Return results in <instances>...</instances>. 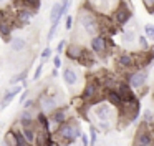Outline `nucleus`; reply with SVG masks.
Instances as JSON below:
<instances>
[{
	"label": "nucleus",
	"instance_id": "f257e3e1",
	"mask_svg": "<svg viewBox=\"0 0 154 146\" xmlns=\"http://www.w3.org/2000/svg\"><path fill=\"white\" fill-rule=\"evenodd\" d=\"M81 133L83 131H81L76 125H73V123H70V121H65V123H61L57 129V139L61 141V144L70 146L76 141V138H80Z\"/></svg>",
	"mask_w": 154,
	"mask_h": 146
},
{
	"label": "nucleus",
	"instance_id": "f03ea898",
	"mask_svg": "<svg viewBox=\"0 0 154 146\" xmlns=\"http://www.w3.org/2000/svg\"><path fill=\"white\" fill-rule=\"evenodd\" d=\"M78 22L83 27V30L88 35H100V27H98V20H96V12L91 8H81L80 15H78Z\"/></svg>",
	"mask_w": 154,
	"mask_h": 146
},
{
	"label": "nucleus",
	"instance_id": "7ed1b4c3",
	"mask_svg": "<svg viewBox=\"0 0 154 146\" xmlns=\"http://www.w3.org/2000/svg\"><path fill=\"white\" fill-rule=\"evenodd\" d=\"M131 17H133V10H131V7H128L126 0H119V5L113 10L111 20H113V23H116L118 27H123V25H126V23L131 20Z\"/></svg>",
	"mask_w": 154,
	"mask_h": 146
},
{
	"label": "nucleus",
	"instance_id": "20e7f679",
	"mask_svg": "<svg viewBox=\"0 0 154 146\" xmlns=\"http://www.w3.org/2000/svg\"><path fill=\"white\" fill-rule=\"evenodd\" d=\"M111 46V38L104 35H94L91 38V50H93L96 55H103L109 50Z\"/></svg>",
	"mask_w": 154,
	"mask_h": 146
},
{
	"label": "nucleus",
	"instance_id": "39448f33",
	"mask_svg": "<svg viewBox=\"0 0 154 146\" xmlns=\"http://www.w3.org/2000/svg\"><path fill=\"white\" fill-rule=\"evenodd\" d=\"M126 80H128V85L131 88H143L146 85V80H147V71L146 70H136V71H131L126 75Z\"/></svg>",
	"mask_w": 154,
	"mask_h": 146
},
{
	"label": "nucleus",
	"instance_id": "423d86ee",
	"mask_svg": "<svg viewBox=\"0 0 154 146\" xmlns=\"http://www.w3.org/2000/svg\"><path fill=\"white\" fill-rule=\"evenodd\" d=\"M38 103H40V108L43 110V113L53 111L55 108H58V96L55 95V93L45 91V93H42V95H40Z\"/></svg>",
	"mask_w": 154,
	"mask_h": 146
},
{
	"label": "nucleus",
	"instance_id": "0eeeda50",
	"mask_svg": "<svg viewBox=\"0 0 154 146\" xmlns=\"http://www.w3.org/2000/svg\"><path fill=\"white\" fill-rule=\"evenodd\" d=\"M134 144H146V146H152V131L147 125L141 126L136 133V138H134Z\"/></svg>",
	"mask_w": 154,
	"mask_h": 146
},
{
	"label": "nucleus",
	"instance_id": "6e6552de",
	"mask_svg": "<svg viewBox=\"0 0 154 146\" xmlns=\"http://www.w3.org/2000/svg\"><path fill=\"white\" fill-rule=\"evenodd\" d=\"M94 115H96V118L100 123H109L111 116H113V108H111V105L101 101L94 106Z\"/></svg>",
	"mask_w": 154,
	"mask_h": 146
},
{
	"label": "nucleus",
	"instance_id": "1a4fd4ad",
	"mask_svg": "<svg viewBox=\"0 0 154 146\" xmlns=\"http://www.w3.org/2000/svg\"><path fill=\"white\" fill-rule=\"evenodd\" d=\"M37 15V12L32 8H27V7H20L15 13V25L22 27V25H28L32 22V18Z\"/></svg>",
	"mask_w": 154,
	"mask_h": 146
},
{
	"label": "nucleus",
	"instance_id": "9d476101",
	"mask_svg": "<svg viewBox=\"0 0 154 146\" xmlns=\"http://www.w3.org/2000/svg\"><path fill=\"white\" fill-rule=\"evenodd\" d=\"M116 93H118V96L121 98L123 105L129 103L131 100L136 96V95H134V91H133V88H131V86L128 85L126 81H118V85H116Z\"/></svg>",
	"mask_w": 154,
	"mask_h": 146
},
{
	"label": "nucleus",
	"instance_id": "9b49d317",
	"mask_svg": "<svg viewBox=\"0 0 154 146\" xmlns=\"http://www.w3.org/2000/svg\"><path fill=\"white\" fill-rule=\"evenodd\" d=\"M116 65H118L119 70H124V71L133 70L134 68V56H133V53H129V52L119 53L118 58H116Z\"/></svg>",
	"mask_w": 154,
	"mask_h": 146
},
{
	"label": "nucleus",
	"instance_id": "f8f14e48",
	"mask_svg": "<svg viewBox=\"0 0 154 146\" xmlns=\"http://www.w3.org/2000/svg\"><path fill=\"white\" fill-rule=\"evenodd\" d=\"M14 27H15V18L12 15H8L7 18H4L2 22H0V36H2L5 42H8Z\"/></svg>",
	"mask_w": 154,
	"mask_h": 146
},
{
	"label": "nucleus",
	"instance_id": "ddd939ff",
	"mask_svg": "<svg viewBox=\"0 0 154 146\" xmlns=\"http://www.w3.org/2000/svg\"><path fill=\"white\" fill-rule=\"evenodd\" d=\"M103 98H106L108 105L114 106V108H118V110L123 108V101H121V98L118 96L116 90H103Z\"/></svg>",
	"mask_w": 154,
	"mask_h": 146
},
{
	"label": "nucleus",
	"instance_id": "4468645a",
	"mask_svg": "<svg viewBox=\"0 0 154 146\" xmlns=\"http://www.w3.org/2000/svg\"><path fill=\"white\" fill-rule=\"evenodd\" d=\"M20 91H22V86L20 85H17V86H14V88L7 90V91H5V95H4V98H2V101H0V108H2V110L7 108V106L12 103V100H14Z\"/></svg>",
	"mask_w": 154,
	"mask_h": 146
},
{
	"label": "nucleus",
	"instance_id": "2eb2a0df",
	"mask_svg": "<svg viewBox=\"0 0 154 146\" xmlns=\"http://www.w3.org/2000/svg\"><path fill=\"white\" fill-rule=\"evenodd\" d=\"M18 125L22 128H35V118L30 113V110H23L18 116Z\"/></svg>",
	"mask_w": 154,
	"mask_h": 146
},
{
	"label": "nucleus",
	"instance_id": "dca6fc26",
	"mask_svg": "<svg viewBox=\"0 0 154 146\" xmlns=\"http://www.w3.org/2000/svg\"><path fill=\"white\" fill-rule=\"evenodd\" d=\"M83 46L76 45V43H71V45L66 46V50H65V53H66V56L70 60H75V62H80L81 55H83Z\"/></svg>",
	"mask_w": 154,
	"mask_h": 146
},
{
	"label": "nucleus",
	"instance_id": "f3484780",
	"mask_svg": "<svg viewBox=\"0 0 154 146\" xmlns=\"http://www.w3.org/2000/svg\"><path fill=\"white\" fill-rule=\"evenodd\" d=\"M63 80L65 83H66L68 86H75L78 83V73L75 71V68H71V66H66V68L63 70Z\"/></svg>",
	"mask_w": 154,
	"mask_h": 146
},
{
	"label": "nucleus",
	"instance_id": "a211bd4d",
	"mask_svg": "<svg viewBox=\"0 0 154 146\" xmlns=\"http://www.w3.org/2000/svg\"><path fill=\"white\" fill-rule=\"evenodd\" d=\"M35 123L38 125V129L40 131H45V133H50V119H48V115L47 113H38L37 118H35Z\"/></svg>",
	"mask_w": 154,
	"mask_h": 146
},
{
	"label": "nucleus",
	"instance_id": "6ab92c4d",
	"mask_svg": "<svg viewBox=\"0 0 154 146\" xmlns=\"http://www.w3.org/2000/svg\"><path fill=\"white\" fill-rule=\"evenodd\" d=\"M66 121V110L65 108H55L50 115V123H57V125H61V123Z\"/></svg>",
	"mask_w": 154,
	"mask_h": 146
},
{
	"label": "nucleus",
	"instance_id": "aec40b11",
	"mask_svg": "<svg viewBox=\"0 0 154 146\" xmlns=\"http://www.w3.org/2000/svg\"><path fill=\"white\" fill-rule=\"evenodd\" d=\"M50 139H51V135H50V133H45V131H40V129H38L37 135H35L33 144H35V146H47Z\"/></svg>",
	"mask_w": 154,
	"mask_h": 146
},
{
	"label": "nucleus",
	"instance_id": "412c9836",
	"mask_svg": "<svg viewBox=\"0 0 154 146\" xmlns=\"http://www.w3.org/2000/svg\"><path fill=\"white\" fill-rule=\"evenodd\" d=\"M10 48L14 50V52L20 53V52H23V50L27 48V42H25L23 38H20V36H15V38L10 40Z\"/></svg>",
	"mask_w": 154,
	"mask_h": 146
},
{
	"label": "nucleus",
	"instance_id": "4be33fe9",
	"mask_svg": "<svg viewBox=\"0 0 154 146\" xmlns=\"http://www.w3.org/2000/svg\"><path fill=\"white\" fill-rule=\"evenodd\" d=\"M20 131H22V135H23L25 141L28 143V146L33 144V141H35V135H37V129H35V128H22Z\"/></svg>",
	"mask_w": 154,
	"mask_h": 146
},
{
	"label": "nucleus",
	"instance_id": "5701e85b",
	"mask_svg": "<svg viewBox=\"0 0 154 146\" xmlns=\"http://www.w3.org/2000/svg\"><path fill=\"white\" fill-rule=\"evenodd\" d=\"M50 22L51 23H58L61 20V15H60V3H55L53 7H51V12H50Z\"/></svg>",
	"mask_w": 154,
	"mask_h": 146
},
{
	"label": "nucleus",
	"instance_id": "b1692460",
	"mask_svg": "<svg viewBox=\"0 0 154 146\" xmlns=\"http://www.w3.org/2000/svg\"><path fill=\"white\" fill-rule=\"evenodd\" d=\"M27 73H28V68H25L22 73H18L17 76H14V78H12V83L15 85V83L22 81V86H25V85H27V83H25V78H27Z\"/></svg>",
	"mask_w": 154,
	"mask_h": 146
},
{
	"label": "nucleus",
	"instance_id": "393cba45",
	"mask_svg": "<svg viewBox=\"0 0 154 146\" xmlns=\"http://www.w3.org/2000/svg\"><path fill=\"white\" fill-rule=\"evenodd\" d=\"M5 144H7V146H17V139H15L14 129L7 131V135H5Z\"/></svg>",
	"mask_w": 154,
	"mask_h": 146
},
{
	"label": "nucleus",
	"instance_id": "a878e982",
	"mask_svg": "<svg viewBox=\"0 0 154 146\" xmlns=\"http://www.w3.org/2000/svg\"><path fill=\"white\" fill-rule=\"evenodd\" d=\"M14 135H15V139H17V146H28V143L25 141L20 129H14Z\"/></svg>",
	"mask_w": 154,
	"mask_h": 146
},
{
	"label": "nucleus",
	"instance_id": "bb28decb",
	"mask_svg": "<svg viewBox=\"0 0 154 146\" xmlns=\"http://www.w3.org/2000/svg\"><path fill=\"white\" fill-rule=\"evenodd\" d=\"M96 139H98V128L91 125L90 126V146L96 144Z\"/></svg>",
	"mask_w": 154,
	"mask_h": 146
},
{
	"label": "nucleus",
	"instance_id": "cd10ccee",
	"mask_svg": "<svg viewBox=\"0 0 154 146\" xmlns=\"http://www.w3.org/2000/svg\"><path fill=\"white\" fill-rule=\"evenodd\" d=\"M70 5H71V0H61V3H60V15H61V17L66 15Z\"/></svg>",
	"mask_w": 154,
	"mask_h": 146
},
{
	"label": "nucleus",
	"instance_id": "c85d7f7f",
	"mask_svg": "<svg viewBox=\"0 0 154 146\" xmlns=\"http://www.w3.org/2000/svg\"><path fill=\"white\" fill-rule=\"evenodd\" d=\"M123 42L126 43V45H131V43L134 42V32H123Z\"/></svg>",
	"mask_w": 154,
	"mask_h": 146
},
{
	"label": "nucleus",
	"instance_id": "c756f323",
	"mask_svg": "<svg viewBox=\"0 0 154 146\" xmlns=\"http://www.w3.org/2000/svg\"><path fill=\"white\" fill-rule=\"evenodd\" d=\"M58 25H60V22H58V23H51L50 30H48V35H47V40H48V43H50L51 40H53L55 33H57V30H58Z\"/></svg>",
	"mask_w": 154,
	"mask_h": 146
},
{
	"label": "nucleus",
	"instance_id": "7c9ffc66",
	"mask_svg": "<svg viewBox=\"0 0 154 146\" xmlns=\"http://www.w3.org/2000/svg\"><path fill=\"white\" fill-rule=\"evenodd\" d=\"M137 43H139L141 50H144V52H147V50H149V40H147L144 35H141L139 38H137Z\"/></svg>",
	"mask_w": 154,
	"mask_h": 146
},
{
	"label": "nucleus",
	"instance_id": "2f4dec72",
	"mask_svg": "<svg viewBox=\"0 0 154 146\" xmlns=\"http://www.w3.org/2000/svg\"><path fill=\"white\" fill-rule=\"evenodd\" d=\"M144 30H146V38L147 40H152L154 38V25H152V23H147V25L144 27Z\"/></svg>",
	"mask_w": 154,
	"mask_h": 146
},
{
	"label": "nucleus",
	"instance_id": "473e14b6",
	"mask_svg": "<svg viewBox=\"0 0 154 146\" xmlns=\"http://www.w3.org/2000/svg\"><path fill=\"white\" fill-rule=\"evenodd\" d=\"M43 62L40 63V65H37V68H35V73H33V80L37 81V80H40V76H42V73H43Z\"/></svg>",
	"mask_w": 154,
	"mask_h": 146
},
{
	"label": "nucleus",
	"instance_id": "72a5a7b5",
	"mask_svg": "<svg viewBox=\"0 0 154 146\" xmlns=\"http://www.w3.org/2000/svg\"><path fill=\"white\" fill-rule=\"evenodd\" d=\"M143 118H144V125L149 126L151 123H152V111H151V110H146L144 115H143Z\"/></svg>",
	"mask_w": 154,
	"mask_h": 146
},
{
	"label": "nucleus",
	"instance_id": "f704fd0d",
	"mask_svg": "<svg viewBox=\"0 0 154 146\" xmlns=\"http://www.w3.org/2000/svg\"><path fill=\"white\" fill-rule=\"evenodd\" d=\"M51 53H53V50H51L50 46H45L43 52H42V60H43V62H45V60H48L51 56Z\"/></svg>",
	"mask_w": 154,
	"mask_h": 146
},
{
	"label": "nucleus",
	"instance_id": "c9c22d12",
	"mask_svg": "<svg viewBox=\"0 0 154 146\" xmlns=\"http://www.w3.org/2000/svg\"><path fill=\"white\" fill-rule=\"evenodd\" d=\"M144 7H146L147 13H152V8H154V0H143Z\"/></svg>",
	"mask_w": 154,
	"mask_h": 146
},
{
	"label": "nucleus",
	"instance_id": "e433bc0d",
	"mask_svg": "<svg viewBox=\"0 0 154 146\" xmlns=\"http://www.w3.org/2000/svg\"><path fill=\"white\" fill-rule=\"evenodd\" d=\"M35 105V100H25L23 103H22V106H23V110H32Z\"/></svg>",
	"mask_w": 154,
	"mask_h": 146
},
{
	"label": "nucleus",
	"instance_id": "4c0bfd02",
	"mask_svg": "<svg viewBox=\"0 0 154 146\" xmlns=\"http://www.w3.org/2000/svg\"><path fill=\"white\" fill-rule=\"evenodd\" d=\"M71 27H73V17L68 15L66 20H65V28H66V30H71Z\"/></svg>",
	"mask_w": 154,
	"mask_h": 146
},
{
	"label": "nucleus",
	"instance_id": "58836bf2",
	"mask_svg": "<svg viewBox=\"0 0 154 146\" xmlns=\"http://www.w3.org/2000/svg\"><path fill=\"white\" fill-rule=\"evenodd\" d=\"M65 46H66V40H60V43H58V46H57V53H58V55H61V52L65 50Z\"/></svg>",
	"mask_w": 154,
	"mask_h": 146
},
{
	"label": "nucleus",
	"instance_id": "ea45409f",
	"mask_svg": "<svg viewBox=\"0 0 154 146\" xmlns=\"http://www.w3.org/2000/svg\"><path fill=\"white\" fill-rule=\"evenodd\" d=\"M53 65H55V70H60L61 68V56L60 55H57L53 58Z\"/></svg>",
	"mask_w": 154,
	"mask_h": 146
},
{
	"label": "nucleus",
	"instance_id": "a19ab883",
	"mask_svg": "<svg viewBox=\"0 0 154 146\" xmlns=\"http://www.w3.org/2000/svg\"><path fill=\"white\" fill-rule=\"evenodd\" d=\"M80 138H81V143H83V146H90V139H88V135H86V133H81Z\"/></svg>",
	"mask_w": 154,
	"mask_h": 146
},
{
	"label": "nucleus",
	"instance_id": "79ce46f5",
	"mask_svg": "<svg viewBox=\"0 0 154 146\" xmlns=\"http://www.w3.org/2000/svg\"><path fill=\"white\" fill-rule=\"evenodd\" d=\"M27 98H28V91H27V90H25V91L22 93V96H20V105H22V103H23V101H25V100H27Z\"/></svg>",
	"mask_w": 154,
	"mask_h": 146
},
{
	"label": "nucleus",
	"instance_id": "37998d69",
	"mask_svg": "<svg viewBox=\"0 0 154 146\" xmlns=\"http://www.w3.org/2000/svg\"><path fill=\"white\" fill-rule=\"evenodd\" d=\"M7 17H8V13L5 12V10H0V22H2L4 18H7Z\"/></svg>",
	"mask_w": 154,
	"mask_h": 146
},
{
	"label": "nucleus",
	"instance_id": "c03bdc74",
	"mask_svg": "<svg viewBox=\"0 0 154 146\" xmlns=\"http://www.w3.org/2000/svg\"><path fill=\"white\" fill-rule=\"evenodd\" d=\"M134 146H146V144H134Z\"/></svg>",
	"mask_w": 154,
	"mask_h": 146
}]
</instances>
